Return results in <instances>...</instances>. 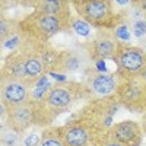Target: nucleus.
<instances>
[{"instance_id":"nucleus-1","label":"nucleus","mask_w":146,"mask_h":146,"mask_svg":"<svg viewBox=\"0 0 146 146\" xmlns=\"http://www.w3.org/2000/svg\"><path fill=\"white\" fill-rule=\"evenodd\" d=\"M82 98H89L86 88L79 82H56L47 95L35 102L36 118L40 127H48L51 123L75 105Z\"/></svg>"},{"instance_id":"nucleus-2","label":"nucleus","mask_w":146,"mask_h":146,"mask_svg":"<svg viewBox=\"0 0 146 146\" xmlns=\"http://www.w3.org/2000/svg\"><path fill=\"white\" fill-rule=\"evenodd\" d=\"M70 2L78 16L96 29H114L124 21V16L115 12L113 0H70Z\"/></svg>"},{"instance_id":"nucleus-3","label":"nucleus","mask_w":146,"mask_h":146,"mask_svg":"<svg viewBox=\"0 0 146 146\" xmlns=\"http://www.w3.org/2000/svg\"><path fill=\"white\" fill-rule=\"evenodd\" d=\"M70 28L72 27L69 19L41 13V12H36V10L19 22L21 35L29 36V38L38 40L42 42H48L50 38H53L54 35L63 31H69Z\"/></svg>"},{"instance_id":"nucleus-4","label":"nucleus","mask_w":146,"mask_h":146,"mask_svg":"<svg viewBox=\"0 0 146 146\" xmlns=\"http://www.w3.org/2000/svg\"><path fill=\"white\" fill-rule=\"evenodd\" d=\"M118 105L120 102L115 95L105 98H92L78 114L86 120L96 136H100L113 126V118L118 110Z\"/></svg>"},{"instance_id":"nucleus-5","label":"nucleus","mask_w":146,"mask_h":146,"mask_svg":"<svg viewBox=\"0 0 146 146\" xmlns=\"http://www.w3.org/2000/svg\"><path fill=\"white\" fill-rule=\"evenodd\" d=\"M118 88L115 96L120 105L126 107L131 113L146 111V83L140 80L136 75L117 78Z\"/></svg>"},{"instance_id":"nucleus-6","label":"nucleus","mask_w":146,"mask_h":146,"mask_svg":"<svg viewBox=\"0 0 146 146\" xmlns=\"http://www.w3.org/2000/svg\"><path fill=\"white\" fill-rule=\"evenodd\" d=\"M120 42L121 41H118L113 28H100L92 35V38H89L88 42L82 45L88 51L92 62H98V60L107 58L114 60Z\"/></svg>"},{"instance_id":"nucleus-7","label":"nucleus","mask_w":146,"mask_h":146,"mask_svg":"<svg viewBox=\"0 0 146 146\" xmlns=\"http://www.w3.org/2000/svg\"><path fill=\"white\" fill-rule=\"evenodd\" d=\"M83 86L86 88L89 98H105L115 95L118 88L117 75L96 70L95 66H89L83 73Z\"/></svg>"},{"instance_id":"nucleus-8","label":"nucleus","mask_w":146,"mask_h":146,"mask_svg":"<svg viewBox=\"0 0 146 146\" xmlns=\"http://www.w3.org/2000/svg\"><path fill=\"white\" fill-rule=\"evenodd\" d=\"M114 63L117 66L115 75L117 78L131 76L146 64V53L142 50L140 45H129L120 42L118 51L114 57Z\"/></svg>"},{"instance_id":"nucleus-9","label":"nucleus","mask_w":146,"mask_h":146,"mask_svg":"<svg viewBox=\"0 0 146 146\" xmlns=\"http://www.w3.org/2000/svg\"><path fill=\"white\" fill-rule=\"evenodd\" d=\"M66 146H94L96 133L79 114L58 127Z\"/></svg>"},{"instance_id":"nucleus-10","label":"nucleus","mask_w":146,"mask_h":146,"mask_svg":"<svg viewBox=\"0 0 146 146\" xmlns=\"http://www.w3.org/2000/svg\"><path fill=\"white\" fill-rule=\"evenodd\" d=\"M91 57L88 51L80 44L78 48H67V50L58 51L56 64L50 72H58V73H75L79 70H86L91 66Z\"/></svg>"},{"instance_id":"nucleus-11","label":"nucleus","mask_w":146,"mask_h":146,"mask_svg":"<svg viewBox=\"0 0 146 146\" xmlns=\"http://www.w3.org/2000/svg\"><path fill=\"white\" fill-rule=\"evenodd\" d=\"M0 88H2V104H5L7 108L31 101L32 85L27 80L2 76Z\"/></svg>"},{"instance_id":"nucleus-12","label":"nucleus","mask_w":146,"mask_h":146,"mask_svg":"<svg viewBox=\"0 0 146 146\" xmlns=\"http://www.w3.org/2000/svg\"><path fill=\"white\" fill-rule=\"evenodd\" d=\"M7 108V107H6ZM10 129H13L19 133L25 131L34 126H38V118H36V108L34 101H28L15 107L7 108V123ZM5 127V126H3Z\"/></svg>"},{"instance_id":"nucleus-13","label":"nucleus","mask_w":146,"mask_h":146,"mask_svg":"<svg viewBox=\"0 0 146 146\" xmlns=\"http://www.w3.org/2000/svg\"><path fill=\"white\" fill-rule=\"evenodd\" d=\"M108 136L123 146H140L143 140V127L137 121L124 120L113 124L107 130Z\"/></svg>"},{"instance_id":"nucleus-14","label":"nucleus","mask_w":146,"mask_h":146,"mask_svg":"<svg viewBox=\"0 0 146 146\" xmlns=\"http://www.w3.org/2000/svg\"><path fill=\"white\" fill-rule=\"evenodd\" d=\"M70 0H41L36 5V12L41 13H47V15H54L63 19H72L70 15Z\"/></svg>"},{"instance_id":"nucleus-15","label":"nucleus","mask_w":146,"mask_h":146,"mask_svg":"<svg viewBox=\"0 0 146 146\" xmlns=\"http://www.w3.org/2000/svg\"><path fill=\"white\" fill-rule=\"evenodd\" d=\"M40 146H66L62 135H60L58 127H54V126L44 127Z\"/></svg>"},{"instance_id":"nucleus-16","label":"nucleus","mask_w":146,"mask_h":146,"mask_svg":"<svg viewBox=\"0 0 146 146\" xmlns=\"http://www.w3.org/2000/svg\"><path fill=\"white\" fill-rule=\"evenodd\" d=\"M18 34H19V22L3 18L2 22H0V40H2V42L7 41L9 38Z\"/></svg>"},{"instance_id":"nucleus-17","label":"nucleus","mask_w":146,"mask_h":146,"mask_svg":"<svg viewBox=\"0 0 146 146\" xmlns=\"http://www.w3.org/2000/svg\"><path fill=\"white\" fill-rule=\"evenodd\" d=\"M0 143L2 146H21V133L5 126L0 133Z\"/></svg>"},{"instance_id":"nucleus-18","label":"nucleus","mask_w":146,"mask_h":146,"mask_svg":"<svg viewBox=\"0 0 146 146\" xmlns=\"http://www.w3.org/2000/svg\"><path fill=\"white\" fill-rule=\"evenodd\" d=\"M70 27H72V29L75 31L79 36H83V38H88L89 40V36H91V25H89L86 21H83L79 16H72Z\"/></svg>"},{"instance_id":"nucleus-19","label":"nucleus","mask_w":146,"mask_h":146,"mask_svg":"<svg viewBox=\"0 0 146 146\" xmlns=\"http://www.w3.org/2000/svg\"><path fill=\"white\" fill-rule=\"evenodd\" d=\"M130 25V29H131V34L136 36V38L142 40L146 36V16L145 18H140V19H136L133 22H127Z\"/></svg>"},{"instance_id":"nucleus-20","label":"nucleus","mask_w":146,"mask_h":146,"mask_svg":"<svg viewBox=\"0 0 146 146\" xmlns=\"http://www.w3.org/2000/svg\"><path fill=\"white\" fill-rule=\"evenodd\" d=\"M114 34H115V36L118 38V41H121V42H127L130 38H131V29H130V25L126 22V21H123L120 23V25H117L115 28H114Z\"/></svg>"},{"instance_id":"nucleus-21","label":"nucleus","mask_w":146,"mask_h":146,"mask_svg":"<svg viewBox=\"0 0 146 146\" xmlns=\"http://www.w3.org/2000/svg\"><path fill=\"white\" fill-rule=\"evenodd\" d=\"M94 146H123V145L118 143L117 140H114L113 137H110V136H108V133L104 131V133H101L100 136H96V137H95Z\"/></svg>"},{"instance_id":"nucleus-22","label":"nucleus","mask_w":146,"mask_h":146,"mask_svg":"<svg viewBox=\"0 0 146 146\" xmlns=\"http://www.w3.org/2000/svg\"><path fill=\"white\" fill-rule=\"evenodd\" d=\"M113 5H114V7H115V9H118V10H120V13L123 15L124 12L130 7L131 0H113Z\"/></svg>"},{"instance_id":"nucleus-23","label":"nucleus","mask_w":146,"mask_h":146,"mask_svg":"<svg viewBox=\"0 0 146 146\" xmlns=\"http://www.w3.org/2000/svg\"><path fill=\"white\" fill-rule=\"evenodd\" d=\"M48 76H51L56 79V82H67V75L58 72H48Z\"/></svg>"},{"instance_id":"nucleus-24","label":"nucleus","mask_w":146,"mask_h":146,"mask_svg":"<svg viewBox=\"0 0 146 146\" xmlns=\"http://www.w3.org/2000/svg\"><path fill=\"white\" fill-rule=\"evenodd\" d=\"M95 67H96V70H100V72L108 73V69L105 67V62H104V60H98V62H95Z\"/></svg>"},{"instance_id":"nucleus-25","label":"nucleus","mask_w":146,"mask_h":146,"mask_svg":"<svg viewBox=\"0 0 146 146\" xmlns=\"http://www.w3.org/2000/svg\"><path fill=\"white\" fill-rule=\"evenodd\" d=\"M135 5H137V6L142 9V12L146 15V0H139V2H136Z\"/></svg>"},{"instance_id":"nucleus-26","label":"nucleus","mask_w":146,"mask_h":146,"mask_svg":"<svg viewBox=\"0 0 146 146\" xmlns=\"http://www.w3.org/2000/svg\"><path fill=\"white\" fill-rule=\"evenodd\" d=\"M140 47H142V50L146 53V36H145V38H142L140 40Z\"/></svg>"},{"instance_id":"nucleus-27","label":"nucleus","mask_w":146,"mask_h":146,"mask_svg":"<svg viewBox=\"0 0 146 146\" xmlns=\"http://www.w3.org/2000/svg\"><path fill=\"white\" fill-rule=\"evenodd\" d=\"M136 2H139V0H131V3H136Z\"/></svg>"}]
</instances>
